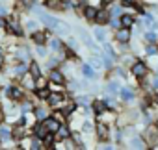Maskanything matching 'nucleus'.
I'll list each match as a JSON object with an SVG mask.
<instances>
[{"label": "nucleus", "instance_id": "f257e3e1", "mask_svg": "<svg viewBox=\"0 0 158 150\" xmlns=\"http://www.w3.org/2000/svg\"><path fill=\"white\" fill-rule=\"evenodd\" d=\"M34 11L39 15V19H41L48 28H54V30H56V32H60V34H69V30L61 26L63 22H60L56 17H50V15H47V13H43V11H39V10H34Z\"/></svg>", "mask_w": 158, "mask_h": 150}, {"label": "nucleus", "instance_id": "f03ea898", "mask_svg": "<svg viewBox=\"0 0 158 150\" xmlns=\"http://www.w3.org/2000/svg\"><path fill=\"white\" fill-rule=\"evenodd\" d=\"M130 39H132V32H130V28H125V26H121L119 30H115V41H117V43H121V45H127Z\"/></svg>", "mask_w": 158, "mask_h": 150}, {"label": "nucleus", "instance_id": "7ed1b4c3", "mask_svg": "<svg viewBox=\"0 0 158 150\" xmlns=\"http://www.w3.org/2000/svg\"><path fill=\"white\" fill-rule=\"evenodd\" d=\"M130 70H132V76H136V78L141 80V78L147 76V70H149V69H147V65H145L143 61H136V63L130 67Z\"/></svg>", "mask_w": 158, "mask_h": 150}, {"label": "nucleus", "instance_id": "20e7f679", "mask_svg": "<svg viewBox=\"0 0 158 150\" xmlns=\"http://www.w3.org/2000/svg\"><path fill=\"white\" fill-rule=\"evenodd\" d=\"M43 124H45V128H47L48 132H52V133H56L61 122H60L58 119H54V117H47V119L43 120Z\"/></svg>", "mask_w": 158, "mask_h": 150}, {"label": "nucleus", "instance_id": "39448f33", "mask_svg": "<svg viewBox=\"0 0 158 150\" xmlns=\"http://www.w3.org/2000/svg\"><path fill=\"white\" fill-rule=\"evenodd\" d=\"M50 82H52V84H58V85H63V84H65V76H63L60 70L52 69V70H50Z\"/></svg>", "mask_w": 158, "mask_h": 150}, {"label": "nucleus", "instance_id": "423d86ee", "mask_svg": "<svg viewBox=\"0 0 158 150\" xmlns=\"http://www.w3.org/2000/svg\"><path fill=\"white\" fill-rule=\"evenodd\" d=\"M47 100H48V104H50L52 108H56V106H60V104L63 102V97H61L60 93H50Z\"/></svg>", "mask_w": 158, "mask_h": 150}, {"label": "nucleus", "instance_id": "0eeeda50", "mask_svg": "<svg viewBox=\"0 0 158 150\" xmlns=\"http://www.w3.org/2000/svg\"><path fill=\"white\" fill-rule=\"evenodd\" d=\"M97 8H93V6H86L84 8V17L88 19V21H95V17H97Z\"/></svg>", "mask_w": 158, "mask_h": 150}, {"label": "nucleus", "instance_id": "6e6552de", "mask_svg": "<svg viewBox=\"0 0 158 150\" xmlns=\"http://www.w3.org/2000/svg\"><path fill=\"white\" fill-rule=\"evenodd\" d=\"M91 104H93V111H95L97 115H99V113H102V111H106V106H108V104H106V100H93Z\"/></svg>", "mask_w": 158, "mask_h": 150}, {"label": "nucleus", "instance_id": "1a4fd4ad", "mask_svg": "<svg viewBox=\"0 0 158 150\" xmlns=\"http://www.w3.org/2000/svg\"><path fill=\"white\" fill-rule=\"evenodd\" d=\"M95 132H97L99 139H106V137H108V126H106L104 122L97 124V126H95Z\"/></svg>", "mask_w": 158, "mask_h": 150}, {"label": "nucleus", "instance_id": "9d476101", "mask_svg": "<svg viewBox=\"0 0 158 150\" xmlns=\"http://www.w3.org/2000/svg\"><path fill=\"white\" fill-rule=\"evenodd\" d=\"M119 21H121V26H125V28H132V24H134L132 15H127V13H123V15L119 17Z\"/></svg>", "mask_w": 158, "mask_h": 150}, {"label": "nucleus", "instance_id": "9b49d317", "mask_svg": "<svg viewBox=\"0 0 158 150\" xmlns=\"http://www.w3.org/2000/svg\"><path fill=\"white\" fill-rule=\"evenodd\" d=\"M8 97L13 98V100H21V98H23V91H21L19 87H10V89H8Z\"/></svg>", "mask_w": 158, "mask_h": 150}, {"label": "nucleus", "instance_id": "f8f14e48", "mask_svg": "<svg viewBox=\"0 0 158 150\" xmlns=\"http://www.w3.org/2000/svg\"><path fill=\"white\" fill-rule=\"evenodd\" d=\"M119 93H121V98H123L125 102H130V100H134V91H132V89L125 87V89H121Z\"/></svg>", "mask_w": 158, "mask_h": 150}, {"label": "nucleus", "instance_id": "ddd939ff", "mask_svg": "<svg viewBox=\"0 0 158 150\" xmlns=\"http://www.w3.org/2000/svg\"><path fill=\"white\" fill-rule=\"evenodd\" d=\"M95 21H97V22H102V24H106V22L110 21V13H108V11H101V10H99V11H97V17H95Z\"/></svg>", "mask_w": 158, "mask_h": 150}, {"label": "nucleus", "instance_id": "4468645a", "mask_svg": "<svg viewBox=\"0 0 158 150\" xmlns=\"http://www.w3.org/2000/svg\"><path fill=\"white\" fill-rule=\"evenodd\" d=\"M32 39L35 41V45H45V43H47V35H45L43 32H34Z\"/></svg>", "mask_w": 158, "mask_h": 150}, {"label": "nucleus", "instance_id": "2eb2a0df", "mask_svg": "<svg viewBox=\"0 0 158 150\" xmlns=\"http://www.w3.org/2000/svg\"><path fill=\"white\" fill-rule=\"evenodd\" d=\"M56 135H58L60 139H67V137L71 135V132H69V128H67L65 124H60V128H58V132H56Z\"/></svg>", "mask_w": 158, "mask_h": 150}, {"label": "nucleus", "instance_id": "dca6fc26", "mask_svg": "<svg viewBox=\"0 0 158 150\" xmlns=\"http://www.w3.org/2000/svg\"><path fill=\"white\" fill-rule=\"evenodd\" d=\"M82 74L86 78H95V70H93V67L89 65V63H86L84 67H82Z\"/></svg>", "mask_w": 158, "mask_h": 150}, {"label": "nucleus", "instance_id": "f3484780", "mask_svg": "<svg viewBox=\"0 0 158 150\" xmlns=\"http://www.w3.org/2000/svg\"><path fill=\"white\" fill-rule=\"evenodd\" d=\"M106 91L110 93V95H117L121 89H119V85H117V82H108L106 84Z\"/></svg>", "mask_w": 158, "mask_h": 150}, {"label": "nucleus", "instance_id": "a211bd4d", "mask_svg": "<svg viewBox=\"0 0 158 150\" xmlns=\"http://www.w3.org/2000/svg\"><path fill=\"white\" fill-rule=\"evenodd\" d=\"M34 132H35V135H37L39 139H43V137H45V135L48 133V130L45 128V124H37V126L34 128Z\"/></svg>", "mask_w": 158, "mask_h": 150}, {"label": "nucleus", "instance_id": "6ab92c4d", "mask_svg": "<svg viewBox=\"0 0 158 150\" xmlns=\"http://www.w3.org/2000/svg\"><path fill=\"white\" fill-rule=\"evenodd\" d=\"M34 76L30 74V76H24V80H23V84H24V87H28V89H34L35 87V84H34Z\"/></svg>", "mask_w": 158, "mask_h": 150}, {"label": "nucleus", "instance_id": "aec40b11", "mask_svg": "<svg viewBox=\"0 0 158 150\" xmlns=\"http://www.w3.org/2000/svg\"><path fill=\"white\" fill-rule=\"evenodd\" d=\"M95 37H97V41L104 43V41H106V32H104L102 28H95Z\"/></svg>", "mask_w": 158, "mask_h": 150}, {"label": "nucleus", "instance_id": "412c9836", "mask_svg": "<svg viewBox=\"0 0 158 150\" xmlns=\"http://www.w3.org/2000/svg\"><path fill=\"white\" fill-rule=\"evenodd\" d=\"M145 54L147 56H156L158 54V46H154V43H149L147 48H145Z\"/></svg>", "mask_w": 158, "mask_h": 150}, {"label": "nucleus", "instance_id": "4be33fe9", "mask_svg": "<svg viewBox=\"0 0 158 150\" xmlns=\"http://www.w3.org/2000/svg\"><path fill=\"white\" fill-rule=\"evenodd\" d=\"M130 146L132 148H145L147 144H143V141L139 137H134V139H130Z\"/></svg>", "mask_w": 158, "mask_h": 150}, {"label": "nucleus", "instance_id": "5701e85b", "mask_svg": "<svg viewBox=\"0 0 158 150\" xmlns=\"http://www.w3.org/2000/svg\"><path fill=\"white\" fill-rule=\"evenodd\" d=\"M30 74H32L34 78H39L41 76V70H39V65L37 63H32L30 65Z\"/></svg>", "mask_w": 158, "mask_h": 150}, {"label": "nucleus", "instance_id": "b1692460", "mask_svg": "<svg viewBox=\"0 0 158 150\" xmlns=\"http://www.w3.org/2000/svg\"><path fill=\"white\" fill-rule=\"evenodd\" d=\"M91 102H93V100H91V97H86V95L76 98V104H80V106H89Z\"/></svg>", "mask_w": 158, "mask_h": 150}, {"label": "nucleus", "instance_id": "393cba45", "mask_svg": "<svg viewBox=\"0 0 158 150\" xmlns=\"http://www.w3.org/2000/svg\"><path fill=\"white\" fill-rule=\"evenodd\" d=\"M141 26H145V28H152V17L143 13V19H141Z\"/></svg>", "mask_w": 158, "mask_h": 150}, {"label": "nucleus", "instance_id": "a878e982", "mask_svg": "<svg viewBox=\"0 0 158 150\" xmlns=\"http://www.w3.org/2000/svg\"><path fill=\"white\" fill-rule=\"evenodd\" d=\"M88 63H89L91 67H95V69H101V67H102V59H99V57H93V56L88 59Z\"/></svg>", "mask_w": 158, "mask_h": 150}, {"label": "nucleus", "instance_id": "bb28decb", "mask_svg": "<svg viewBox=\"0 0 158 150\" xmlns=\"http://www.w3.org/2000/svg\"><path fill=\"white\" fill-rule=\"evenodd\" d=\"M82 132H84V133H93V132H95V126H93L89 120H86V122L82 124Z\"/></svg>", "mask_w": 158, "mask_h": 150}, {"label": "nucleus", "instance_id": "cd10ccee", "mask_svg": "<svg viewBox=\"0 0 158 150\" xmlns=\"http://www.w3.org/2000/svg\"><path fill=\"white\" fill-rule=\"evenodd\" d=\"M143 37H145V41H147V43H156V41H158V37H156V34H154V32H145V35H143Z\"/></svg>", "mask_w": 158, "mask_h": 150}, {"label": "nucleus", "instance_id": "c85d7f7f", "mask_svg": "<svg viewBox=\"0 0 158 150\" xmlns=\"http://www.w3.org/2000/svg\"><path fill=\"white\" fill-rule=\"evenodd\" d=\"M48 95H50V91H48L47 87H41V89H37V97H39L41 100H47V98H48Z\"/></svg>", "mask_w": 158, "mask_h": 150}, {"label": "nucleus", "instance_id": "c756f323", "mask_svg": "<svg viewBox=\"0 0 158 150\" xmlns=\"http://www.w3.org/2000/svg\"><path fill=\"white\" fill-rule=\"evenodd\" d=\"M8 26H10V30H11V32H13V34H17V35H21V34H23V30H21V28H19V24H17V22H15V21H11V22H10V24H8Z\"/></svg>", "mask_w": 158, "mask_h": 150}, {"label": "nucleus", "instance_id": "7c9ffc66", "mask_svg": "<svg viewBox=\"0 0 158 150\" xmlns=\"http://www.w3.org/2000/svg\"><path fill=\"white\" fill-rule=\"evenodd\" d=\"M35 117H37L39 120H45V119L48 117V115H47V109H43V108H37V109H35Z\"/></svg>", "mask_w": 158, "mask_h": 150}, {"label": "nucleus", "instance_id": "2f4dec72", "mask_svg": "<svg viewBox=\"0 0 158 150\" xmlns=\"http://www.w3.org/2000/svg\"><path fill=\"white\" fill-rule=\"evenodd\" d=\"M15 74H17V76H24V74H26V65H17L15 67Z\"/></svg>", "mask_w": 158, "mask_h": 150}, {"label": "nucleus", "instance_id": "473e14b6", "mask_svg": "<svg viewBox=\"0 0 158 150\" xmlns=\"http://www.w3.org/2000/svg\"><path fill=\"white\" fill-rule=\"evenodd\" d=\"M61 4L60 0H47V8H61Z\"/></svg>", "mask_w": 158, "mask_h": 150}, {"label": "nucleus", "instance_id": "72a5a7b5", "mask_svg": "<svg viewBox=\"0 0 158 150\" xmlns=\"http://www.w3.org/2000/svg\"><path fill=\"white\" fill-rule=\"evenodd\" d=\"M108 22H110V26H112V28H115V30H119V28H121V21H119V19H115V17H112Z\"/></svg>", "mask_w": 158, "mask_h": 150}, {"label": "nucleus", "instance_id": "f704fd0d", "mask_svg": "<svg viewBox=\"0 0 158 150\" xmlns=\"http://www.w3.org/2000/svg\"><path fill=\"white\" fill-rule=\"evenodd\" d=\"M121 10H123L121 6H117V8H112L110 15H112V17H121V15H123V11H121Z\"/></svg>", "mask_w": 158, "mask_h": 150}, {"label": "nucleus", "instance_id": "c9c22d12", "mask_svg": "<svg viewBox=\"0 0 158 150\" xmlns=\"http://www.w3.org/2000/svg\"><path fill=\"white\" fill-rule=\"evenodd\" d=\"M50 46H52V50H60L61 48V41L60 39H52L50 41Z\"/></svg>", "mask_w": 158, "mask_h": 150}, {"label": "nucleus", "instance_id": "e433bc0d", "mask_svg": "<svg viewBox=\"0 0 158 150\" xmlns=\"http://www.w3.org/2000/svg\"><path fill=\"white\" fill-rule=\"evenodd\" d=\"M104 48H106V52H108V56H110L112 59H115V57H117V54L114 52V48H112L110 45H106V43H104Z\"/></svg>", "mask_w": 158, "mask_h": 150}, {"label": "nucleus", "instance_id": "4c0bfd02", "mask_svg": "<svg viewBox=\"0 0 158 150\" xmlns=\"http://www.w3.org/2000/svg\"><path fill=\"white\" fill-rule=\"evenodd\" d=\"M35 80H37V84H35V87H37V89L47 87V80H45V78H41V76H39V78H35Z\"/></svg>", "mask_w": 158, "mask_h": 150}, {"label": "nucleus", "instance_id": "58836bf2", "mask_svg": "<svg viewBox=\"0 0 158 150\" xmlns=\"http://www.w3.org/2000/svg\"><path fill=\"white\" fill-rule=\"evenodd\" d=\"M37 56H47V50L43 45H37Z\"/></svg>", "mask_w": 158, "mask_h": 150}, {"label": "nucleus", "instance_id": "ea45409f", "mask_svg": "<svg viewBox=\"0 0 158 150\" xmlns=\"http://www.w3.org/2000/svg\"><path fill=\"white\" fill-rule=\"evenodd\" d=\"M151 87H152L154 91H158V74H156V76L152 78V84H151Z\"/></svg>", "mask_w": 158, "mask_h": 150}, {"label": "nucleus", "instance_id": "a19ab883", "mask_svg": "<svg viewBox=\"0 0 158 150\" xmlns=\"http://www.w3.org/2000/svg\"><path fill=\"white\" fill-rule=\"evenodd\" d=\"M71 137H73V141H74V143H82V137H80V133H71Z\"/></svg>", "mask_w": 158, "mask_h": 150}, {"label": "nucleus", "instance_id": "79ce46f5", "mask_svg": "<svg viewBox=\"0 0 158 150\" xmlns=\"http://www.w3.org/2000/svg\"><path fill=\"white\" fill-rule=\"evenodd\" d=\"M67 43H69V46H71V48H76V41H74L73 37H71V39H69Z\"/></svg>", "mask_w": 158, "mask_h": 150}, {"label": "nucleus", "instance_id": "37998d69", "mask_svg": "<svg viewBox=\"0 0 158 150\" xmlns=\"http://www.w3.org/2000/svg\"><path fill=\"white\" fill-rule=\"evenodd\" d=\"M0 135H2V137H10V130H0Z\"/></svg>", "mask_w": 158, "mask_h": 150}, {"label": "nucleus", "instance_id": "c03bdc74", "mask_svg": "<svg viewBox=\"0 0 158 150\" xmlns=\"http://www.w3.org/2000/svg\"><path fill=\"white\" fill-rule=\"evenodd\" d=\"M6 24H8V22H6V19H4V17H0V30H2Z\"/></svg>", "mask_w": 158, "mask_h": 150}, {"label": "nucleus", "instance_id": "a18cd8bd", "mask_svg": "<svg viewBox=\"0 0 158 150\" xmlns=\"http://www.w3.org/2000/svg\"><path fill=\"white\" fill-rule=\"evenodd\" d=\"M28 30H32V32L35 30V22H34V21H30V22H28Z\"/></svg>", "mask_w": 158, "mask_h": 150}, {"label": "nucleus", "instance_id": "49530a36", "mask_svg": "<svg viewBox=\"0 0 158 150\" xmlns=\"http://www.w3.org/2000/svg\"><path fill=\"white\" fill-rule=\"evenodd\" d=\"M32 148H41V144H39V137H37V141H34V144H32Z\"/></svg>", "mask_w": 158, "mask_h": 150}, {"label": "nucleus", "instance_id": "de8ad7c7", "mask_svg": "<svg viewBox=\"0 0 158 150\" xmlns=\"http://www.w3.org/2000/svg\"><path fill=\"white\" fill-rule=\"evenodd\" d=\"M71 89H78V84L76 82H71Z\"/></svg>", "mask_w": 158, "mask_h": 150}, {"label": "nucleus", "instance_id": "09e8293b", "mask_svg": "<svg viewBox=\"0 0 158 150\" xmlns=\"http://www.w3.org/2000/svg\"><path fill=\"white\" fill-rule=\"evenodd\" d=\"M102 4H112V2H115V0H101Z\"/></svg>", "mask_w": 158, "mask_h": 150}, {"label": "nucleus", "instance_id": "8fccbe9b", "mask_svg": "<svg viewBox=\"0 0 158 150\" xmlns=\"http://www.w3.org/2000/svg\"><path fill=\"white\" fill-rule=\"evenodd\" d=\"M60 2H63V4H69V2H71V0H60Z\"/></svg>", "mask_w": 158, "mask_h": 150}, {"label": "nucleus", "instance_id": "3c124183", "mask_svg": "<svg viewBox=\"0 0 158 150\" xmlns=\"http://www.w3.org/2000/svg\"><path fill=\"white\" fill-rule=\"evenodd\" d=\"M0 122H2V108H0Z\"/></svg>", "mask_w": 158, "mask_h": 150}, {"label": "nucleus", "instance_id": "603ef678", "mask_svg": "<svg viewBox=\"0 0 158 150\" xmlns=\"http://www.w3.org/2000/svg\"><path fill=\"white\" fill-rule=\"evenodd\" d=\"M154 102H156V104H158V93H156V97H154Z\"/></svg>", "mask_w": 158, "mask_h": 150}, {"label": "nucleus", "instance_id": "864d4df0", "mask_svg": "<svg viewBox=\"0 0 158 150\" xmlns=\"http://www.w3.org/2000/svg\"><path fill=\"white\" fill-rule=\"evenodd\" d=\"M2 13H4V8H2V6H0V15H2Z\"/></svg>", "mask_w": 158, "mask_h": 150}, {"label": "nucleus", "instance_id": "5fc2aeb1", "mask_svg": "<svg viewBox=\"0 0 158 150\" xmlns=\"http://www.w3.org/2000/svg\"><path fill=\"white\" fill-rule=\"evenodd\" d=\"M0 61H2V52H0Z\"/></svg>", "mask_w": 158, "mask_h": 150}]
</instances>
